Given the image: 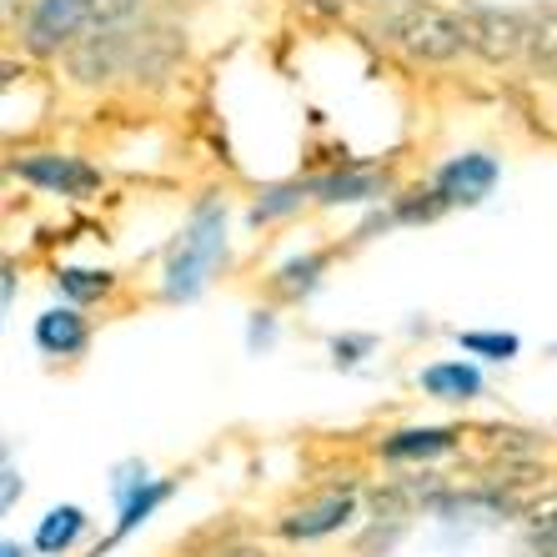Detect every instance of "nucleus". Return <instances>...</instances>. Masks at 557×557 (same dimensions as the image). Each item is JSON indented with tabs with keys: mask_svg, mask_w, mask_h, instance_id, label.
Returning <instances> with one entry per match:
<instances>
[{
	"mask_svg": "<svg viewBox=\"0 0 557 557\" xmlns=\"http://www.w3.org/2000/svg\"><path fill=\"white\" fill-rule=\"evenodd\" d=\"M497 176H503V161H497V156L467 151V156H453L447 166H437L432 191H437L447 207H478V201H487V196H493Z\"/></svg>",
	"mask_w": 557,
	"mask_h": 557,
	"instance_id": "423d86ee",
	"label": "nucleus"
},
{
	"mask_svg": "<svg viewBox=\"0 0 557 557\" xmlns=\"http://www.w3.org/2000/svg\"><path fill=\"white\" fill-rule=\"evenodd\" d=\"M55 286L71 297V307H81V301H101L106 292L116 286V276L91 272V267H61V272H55Z\"/></svg>",
	"mask_w": 557,
	"mask_h": 557,
	"instance_id": "2eb2a0df",
	"label": "nucleus"
},
{
	"mask_svg": "<svg viewBox=\"0 0 557 557\" xmlns=\"http://www.w3.org/2000/svg\"><path fill=\"white\" fill-rule=\"evenodd\" d=\"M532 65L557 76V15H543V21H532V46H528Z\"/></svg>",
	"mask_w": 557,
	"mask_h": 557,
	"instance_id": "a211bd4d",
	"label": "nucleus"
},
{
	"mask_svg": "<svg viewBox=\"0 0 557 557\" xmlns=\"http://www.w3.org/2000/svg\"><path fill=\"white\" fill-rule=\"evenodd\" d=\"M351 518H357V497H351V487H342V493H322L317 503L282 512L276 532H282L286 543H322V537L347 528Z\"/></svg>",
	"mask_w": 557,
	"mask_h": 557,
	"instance_id": "0eeeda50",
	"label": "nucleus"
},
{
	"mask_svg": "<svg viewBox=\"0 0 557 557\" xmlns=\"http://www.w3.org/2000/svg\"><path fill=\"white\" fill-rule=\"evenodd\" d=\"M311 5H317V11H342L347 0H311Z\"/></svg>",
	"mask_w": 557,
	"mask_h": 557,
	"instance_id": "393cba45",
	"label": "nucleus"
},
{
	"mask_svg": "<svg viewBox=\"0 0 557 557\" xmlns=\"http://www.w3.org/2000/svg\"><path fill=\"white\" fill-rule=\"evenodd\" d=\"M467 15V36H472V51L493 65H512L528 55L532 46V21L512 11H487V5H472Z\"/></svg>",
	"mask_w": 557,
	"mask_h": 557,
	"instance_id": "39448f33",
	"label": "nucleus"
},
{
	"mask_svg": "<svg viewBox=\"0 0 557 557\" xmlns=\"http://www.w3.org/2000/svg\"><path fill=\"white\" fill-rule=\"evenodd\" d=\"M332 351H337V367H351L362 362V351H372V337H337Z\"/></svg>",
	"mask_w": 557,
	"mask_h": 557,
	"instance_id": "aec40b11",
	"label": "nucleus"
},
{
	"mask_svg": "<svg viewBox=\"0 0 557 557\" xmlns=\"http://www.w3.org/2000/svg\"><path fill=\"white\" fill-rule=\"evenodd\" d=\"M457 437L462 432H453V428H403L382 442V457L387 462H428V457L457 453Z\"/></svg>",
	"mask_w": 557,
	"mask_h": 557,
	"instance_id": "9b49d317",
	"label": "nucleus"
},
{
	"mask_svg": "<svg viewBox=\"0 0 557 557\" xmlns=\"http://www.w3.org/2000/svg\"><path fill=\"white\" fill-rule=\"evenodd\" d=\"M0 292H5V307H11V301H15V272H11V267H5V282H0Z\"/></svg>",
	"mask_w": 557,
	"mask_h": 557,
	"instance_id": "b1692460",
	"label": "nucleus"
},
{
	"mask_svg": "<svg viewBox=\"0 0 557 557\" xmlns=\"http://www.w3.org/2000/svg\"><path fill=\"white\" fill-rule=\"evenodd\" d=\"M106 11V0H26L21 15V46L40 61L71 51L86 30L96 26V15Z\"/></svg>",
	"mask_w": 557,
	"mask_h": 557,
	"instance_id": "7ed1b4c3",
	"label": "nucleus"
},
{
	"mask_svg": "<svg viewBox=\"0 0 557 557\" xmlns=\"http://www.w3.org/2000/svg\"><path fill=\"white\" fill-rule=\"evenodd\" d=\"M116 497H121V522H116V537H126V532H136L146 518H151L156 507L171 497V482H151L146 478L141 462L121 467V482H116Z\"/></svg>",
	"mask_w": 557,
	"mask_h": 557,
	"instance_id": "6e6552de",
	"label": "nucleus"
},
{
	"mask_svg": "<svg viewBox=\"0 0 557 557\" xmlns=\"http://www.w3.org/2000/svg\"><path fill=\"white\" fill-rule=\"evenodd\" d=\"M211 557H267V553H261V547H247V543H242V547H221V553H211Z\"/></svg>",
	"mask_w": 557,
	"mask_h": 557,
	"instance_id": "5701e85b",
	"label": "nucleus"
},
{
	"mask_svg": "<svg viewBox=\"0 0 557 557\" xmlns=\"http://www.w3.org/2000/svg\"><path fill=\"white\" fill-rule=\"evenodd\" d=\"M141 11V0H106V15H116V21H136Z\"/></svg>",
	"mask_w": 557,
	"mask_h": 557,
	"instance_id": "412c9836",
	"label": "nucleus"
},
{
	"mask_svg": "<svg viewBox=\"0 0 557 557\" xmlns=\"http://www.w3.org/2000/svg\"><path fill=\"white\" fill-rule=\"evenodd\" d=\"M417 387L437 403H472L482 397V372L472 362H432L417 372Z\"/></svg>",
	"mask_w": 557,
	"mask_h": 557,
	"instance_id": "f8f14e48",
	"label": "nucleus"
},
{
	"mask_svg": "<svg viewBox=\"0 0 557 557\" xmlns=\"http://www.w3.org/2000/svg\"><path fill=\"white\" fill-rule=\"evenodd\" d=\"M311 196V182H276V186H261L257 201H251V221L267 226V221H282L292 211H301V201Z\"/></svg>",
	"mask_w": 557,
	"mask_h": 557,
	"instance_id": "4468645a",
	"label": "nucleus"
},
{
	"mask_svg": "<svg viewBox=\"0 0 557 557\" xmlns=\"http://www.w3.org/2000/svg\"><path fill=\"white\" fill-rule=\"evenodd\" d=\"M15 5H21V0H0V11L5 15H15Z\"/></svg>",
	"mask_w": 557,
	"mask_h": 557,
	"instance_id": "bb28decb",
	"label": "nucleus"
},
{
	"mask_svg": "<svg viewBox=\"0 0 557 557\" xmlns=\"http://www.w3.org/2000/svg\"><path fill=\"white\" fill-rule=\"evenodd\" d=\"M15 493H21V482H15V467H5V487H0V503L11 507V503H15Z\"/></svg>",
	"mask_w": 557,
	"mask_h": 557,
	"instance_id": "4be33fe9",
	"label": "nucleus"
},
{
	"mask_svg": "<svg viewBox=\"0 0 557 557\" xmlns=\"http://www.w3.org/2000/svg\"><path fill=\"white\" fill-rule=\"evenodd\" d=\"M387 171L376 166H347V171H326L311 182V196L322 201V207H342V201H376V196H387Z\"/></svg>",
	"mask_w": 557,
	"mask_h": 557,
	"instance_id": "9d476101",
	"label": "nucleus"
},
{
	"mask_svg": "<svg viewBox=\"0 0 557 557\" xmlns=\"http://www.w3.org/2000/svg\"><path fill=\"white\" fill-rule=\"evenodd\" d=\"M457 347L472 351V357H487V362H512L522 342L512 332H457Z\"/></svg>",
	"mask_w": 557,
	"mask_h": 557,
	"instance_id": "f3484780",
	"label": "nucleus"
},
{
	"mask_svg": "<svg viewBox=\"0 0 557 557\" xmlns=\"http://www.w3.org/2000/svg\"><path fill=\"white\" fill-rule=\"evenodd\" d=\"M528 522H532L537 532H557V493L537 497V503L528 507Z\"/></svg>",
	"mask_w": 557,
	"mask_h": 557,
	"instance_id": "6ab92c4d",
	"label": "nucleus"
},
{
	"mask_svg": "<svg viewBox=\"0 0 557 557\" xmlns=\"http://www.w3.org/2000/svg\"><path fill=\"white\" fill-rule=\"evenodd\" d=\"M382 40H392L397 51H407L412 61H428V65H447L462 51H472L467 15L447 11L437 0H397L382 15Z\"/></svg>",
	"mask_w": 557,
	"mask_h": 557,
	"instance_id": "f257e3e1",
	"label": "nucleus"
},
{
	"mask_svg": "<svg viewBox=\"0 0 557 557\" xmlns=\"http://www.w3.org/2000/svg\"><path fill=\"white\" fill-rule=\"evenodd\" d=\"M30 337L46 357H81V351L91 347V326L81 317L76 307H46L30 326Z\"/></svg>",
	"mask_w": 557,
	"mask_h": 557,
	"instance_id": "1a4fd4ad",
	"label": "nucleus"
},
{
	"mask_svg": "<svg viewBox=\"0 0 557 557\" xmlns=\"http://www.w3.org/2000/svg\"><path fill=\"white\" fill-rule=\"evenodd\" d=\"M326 261H332V251H301V257H292L276 272V286H282L286 297H307L311 286H317V276L326 272Z\"/></svg>",
	"mask_w": 557,
	"mask_h": 557,
	"instance_id": "dca6fc26",
	"label": "nucleus"
},
{
	"mask_svg": "<svg viewBox=\"0 0 557 557\" xmlns=\"http://www.w3.org/2000/svg\"><path fill=\"white\" fill-rule=\"evenodd\" d=\"M86 512L81 507H51L46 518H40V528H36V547L40 553H51V557H61V553H71V547L86 537Z\"/></svg>",
	"mask_w": 557,
	"mask_h": 557,
	"instance_id": "ddd939ff",
	"label": "nucleus"
},
{
	"mask_svg": "<svg viewBox=\"0 0 557 557\" xmlns=\"http://www.w3.org/2000/svg\"><path fill=\"white\" fill-rule=\"evenodd\" d=\"M221 257H226V207L221 201H201L166 257V286H161L166 301H191L211 282Z\"/></svg>",
	"mask_w": 557,
	"mask_h": 557,
	"instance_id": "f03ea898",
	"label": "nucleus"
},
{
	"mask_svg": "<svg viewBox=\"0 0 557 557\" xmlns=\"http://www.w3.org/2000/svg\"><path fill=\"white\" fill-rule=\"evenodd\" d=\"M0 557H26V547H15V543H5V547H0Z\"/></svg>",
	"mask_w": 557,
	"mask_h": 557,
	"instance_id": "a878e982",
	"label": "nucleus"
},
{
	"mask_svg": "<svg viewBox=\"0 0 557 557\" xmlns=\"http://www.w3.org/2000/svg\"><path fill=\"white\" fill-rule=\"evenodd\" d=\"M11 176H21L26 186L46 196H65V201H86L106 186V176L86 161V156H71V151H26V156H11Z\"/></svg>",
	"mask_w": 557,
	"mask_h": 557,
	"instance_id": "20e7f679",
	"label": "nucleus"
}]
</instances>
